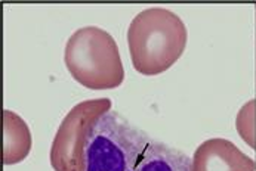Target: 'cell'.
<instances>
[{"label":"cell","mask_w":256,"mask_h":171,"mask_svg":"<svg viewBox=\"0 0 256 171\" xmlns=\"http://www.w3.org/2000/svg\"><path fill=\"white\" fill-rule=\"evenodd\" d=\"M110 109L111 101L107 98L83 101L72 108L52 142L54 171H86V143L90 129Z\"/></svg>","instance_id":"obj_4"},{"label":"cell","mask_w":256,"mask_h":171,"mask_svg":"<svg viewBox=\"0 0 256 171\" xmlns=\"http://www.w3.org/2000/svg\"><path fill=\"white\" fill-rule=\"evenodd\" d=\"M128 44L134 68L144 75H157L181 58L186 46V27L175 12L148 7L132 19Z\"/></svg>","instance_id":"obj_2"},{"label":"cell","mask_w":256,"mask_h":171,"mask_svg":"<svg viewBox=\"0 0 256 171\" xmlns=\"http://www.w3.org/2000/svg\"><path fill=\"white\" fill-rule=\"evenodd\" d=\"M255 161L226 139L203 142L191 158V171H255Z\"/></svg>","instance_id":"obj_5"},{"label":"cell","mask_w":256,"mask_h":171,"mask_svg":"<svg viewBox=\"0 0 256 171\" xmlns=\"http://www.w3.org/2000/svg\"><path fill=\"white\" fill-rule=\"evenodd\" d=\"M64 62L72 77L92 90L118 87L124 80L118 46L110 33L100 27H83L67 41Z\"/></svg>","instance_id":"obj_3"},{"label":"cell","mask_w":256,"mask_h":171,"mask_svg":"<svg viewBox=\"0 0 256 171\" xmlns=\"http://www.w3.org/2000/svg\"><path fill=\"white\" fill-rule=\"evenodd\" d=\"M236 129L240 137L252 148L256 149V99L243 105L236 118Z\"/></svg>","instance_id":"obj_7"},{"label":"cell","mask_w":256,"mask_h":171,"mask_svg":"<svg viewBox=\"0 0 256 171\" xmlns=\"http://www.w3.org/2000/svg\"><path fill=\"white\" fill-rule=\"evenodd\" d=\"M86 171H191V158L110 109L90 129Z\"/></svg>","instance_id":"obj_1"},{"label":"cell","mask_w":256,"mask_h":171,"mask_svg":"<svg viewBox=\"0 0 256 171\" xmlns=\"http://www.w3.org/2000/svg\"><path fill=\"white\" fill-rule=\"evenodd\" d=\"M32 132L26 121L9 109H3V164H18L32 151Z\"/></svg>","instance_id":"obj_6"}]
</instances>
